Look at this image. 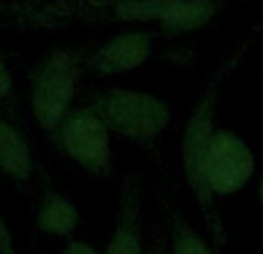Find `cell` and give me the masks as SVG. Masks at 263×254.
Returning <instances> with one entry per match:
<instances>
[{"label": "cell", "instance_id": "obj_1", "mask_svg": "<svg viewBox=\"0 0 263 254\" xmlns=\"http://www.w3.org/2000/svg\"><path fill=\"white\" fill-rule=\"evenodd\" d=\"M250 46H252V40H245L242 44H238L208 74L194 106H192V114L185 123V130H182V143H180L182 171H185V180L190 185L192 194H194L196 206H199L201 215L205 220V227H208L210 236H213L215 250H222L227 245V227H224V220L219 215L217 204H215L213 192L205 185L203 159H205V150H208L210 139L215 134V114H217V100H219V93H222V86L231 79L236 67L242 63Z\"/></svg>", "mask_w": 263, "mask_h": 254}, {"label": "cell", "instance_id": "obj_2", "mask_svg": "<svg viewBox=\"0 0 263 254\" xmlns=\"http://www.w3.org/2000/svg\"><path fill=\"white\" fill-rule=\"evenodd\" d=\"M88 56L77 49H53L37 60L30 72V111L49 139H55L60 123L72 111L77 86Z\"/></svg>", "mask_w": 263, "mask_h": 254}, {"label": "cell", "instance_id": "obj_3", "mask_svg": "<svg viewBox=\"0 0 263 254\" xmlns=\"http://www.w3.org/2000/svg\"><path fill=\"white\" fill-rule=\"evenodd\" d=\"M88 109L100 116L111 132L134 141H153L166 130L171 109L162 97L129 88H106L88 100Z\"/></svg>", "mask_w": 263, "mask_h": 254}, {"label": "cell", "instance_id": "obj_4", "mask_svg": "<svg viewBox=\"0 0 263 254\" xmlns=\"http://www.w3.org/2000/svg\"><path fill=\"white\" fill-rule=\"evenodd\" d=\"M60 148L77 162L83 171L95 178H109L114 169V148H111V130L92 114L88 106L72 109L55 134Z\"/></svg>", "mask_w": 263, "mask_h": 254}, {"label": "cell", "instance_id": "obj_5", "mask_svg": "<svg viewBox=\"0 0 263 254\" xmlns=\"http://www.w3.org/2000/svg\"><path fill=\"white\" fill-rule=\"evenodd\" d=\"M254 173V155L242 136L231 130H215L205 150L203 178L213 196L240 192Z\"/></svg>", "mask_w": 263, "mask_h": 254}, {"label": "cell", "instance_id": "obj_6", "mask_svg": "<svg viewBox=\"0 0 263 254\" xmlns=\"http://www.w3.org/2000/svg\"><path fill=\"white\" fill-rule=\"evenodd\" d=\"M171 5L173 0H65L46 14L102 23H157L162 28Z\"/></svg>", "mask_w": 263, "mask_h": 254}, {"label": "cell", "instance_id": "obj_7", "mask_svg": "<svg viewBox=\"0 0 263 254\" xmlns=\"http://www.w3.org/2000/svg\"><path fill=\"white\" fill-rule=\"evenodd\" d=\"M104 254H145L143 247V183L139 173H129L120 183L114 231Z\"/></svg>", "mask_w": 263, "mask_h": 254}, {"label": "cell", "instance_id": "obj_8", "mask_svg": "<svg viewBox=\"0 0 263 254\" xmlns=\"http://www.w3.org/2000/svg\"><path fill=\"white\" fill-rule=\"evenodd\" d=\"M155 32L125 30L106 40L90 58L86 60V69H92L100 77H114L139 69L150 60L155 51Z\"/></svg>", "mask_w": 263, "mask_h": 254}, {"label": "cell", "instance_id": "obj_9", "mask_svg": "<svg viewBox=\"0 0 263 254\" xmlns=\"http://www.w3.org/2000/svg\"><path fill=\"white\" fill-rule=\"evenodd\" d=\"M159 210L166 217V238L168 254H217L215 247L205 243V238L190 224V220L182 215V210L168 199L166 194H157Z\"/></svg>", "mask_w": 263, "mask_h": 254}, {"label": "cell", "instance_id": "obj_10", "mask_svg": "<svg viewBox=\"0 0 263 254\" xmlns=\"http://www.w3.org/2000/svg\"><path fill=\"white\" fill-rule=\"evenodd\" d=\"M79 224H81V210L65 194L55 190H46L40 208H37V231L49 238H67Z\"/></svg>", "mask_w": 263, "mask_h": 254}, {"label": "cell", "instance_id": "obj_11", "mask_svg": "<svg viewBox=\"0 0 263 254\" xmlns=\"http://www.w3.org/2000/svg\"><path fill=\"white\" fill-rule=\"evenodd\" d=\"M0 171L16 185H28L35 173L30 146L12 123H5L3 136H0Z\"/></svg>", "mask_w": 263, "mask_h": 254}, {"label": "cell", "instance_id": "obj_12", "mask_svg": "<svg viewBox=\"0 0 263 254\" xmlns=\"http://www.w3.org/2000/svg\"><path fill=\"white\" fill-rule=\"evenodd\" d=\"M222 9V0H173L162 30L173 35L194 32L208 26Z\"/></svg>", "mask_w": 263, "mask_h": 254}, {"label": "cell", "instance_id": "obj_13", "mask_svg": "<svg viewBox=\"0 0 263 254\" xmlns=\"http://www.w3.org/2000/svg\"><path fill=\"white\" fill-rule=\"evenodd\" d=\"M145 254H168V238H166V233H164L162 227H155V233L150 236Z\"/></svg>", "mask_w": 263, "mask_h": 254}, {"label": "cell", "instance_id": "obj_14", "mask_svg": "<svg viewBox=\"0 0 263 254\" xmlns=\"http://www.w3.org/2000/svg\"><path fill=\"white\" fill-rule=\"evenodd\" d=\"M0 254H18L16 245H14L12 231H9L7 222L3 220V215H0Z\"/></svg>", "mask_w": 263, "mask_h": 254}, {"label": "cell", "instance_id": "obj_15", "mask_svg": "<svg viewBox=\"0 0 263 254\" xmlns=\"http://www.w3.org/2000/svg\"><path fill=\"white\" fill-rule=\"evenodd\" d=\"M9 95H12V74H9L7 63L0 56V102H5Z\"/></svg>", "mask_w": 263, "mask_h": 254}, {"label": "cell", "instance_id": "obj_16", "mask_svg": "<svg viewBox=\"0 0 263 254\" xmlns=\"http://www.w3.org/2000/svg\"><path fill=\"white\" fill-rule=\"evenodd\" d=\"M60 254H100L95 250V247L90 245V243H86V241H72V243H67V245L63 247V252Z\"/></svg>", "mask_w": 263, "mask_h": 254}, {"label": "cell", "instance_id": "obj_17", "mask_svg": "<svg viewBox=\"0 0 263 254\" xmlns=\"http://www.w3.org/2000/svg\"><path fill=\"white\" fill-rule=\"evenodd\" d=\"M259 196H261V204H263V178H261V187H259Z\"/></svg>", "mask_w": 263, "mask_h": 254}, {"label": "cell", "instance_id": "obj_18", "mask_svg": "<svg viewBox=\"0 0 263 254\" xmlns=\"http://www.w3.org/2000/svg\"><path fill=\"white\" fill-rule=\"evenodd\" d=\"M3 130H5V120L0 118V136H3Z\"/></svg>", "mask_w": 263, "mask_h": 254}]
</instances>
